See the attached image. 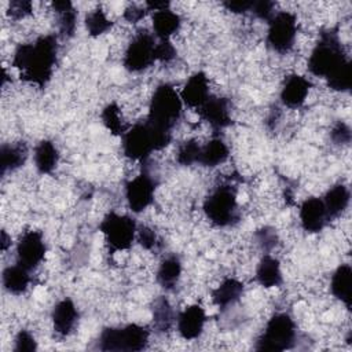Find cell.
Instances as JSON below:
<instances>
[{
	"label": "cell",
	"mask_w": 352,
	"mask_h": 352,
	"mask_svg": "<svg viewBox=\"0 0 352 352\" xmlns=\"http://www.w3.org/2000/svg\"><path fill=\"white\" fill-rule=\"evenodd\" d=\"M58 38L45 34L33 43L19 44L12 56V66L19 72L21 80L43 88L54 74Z\"/></svg>",
	"instance_id": "cell-1"
},
{
	"label": "cell",
	"mask_w": 352,
	"mask_h": 352,
	"mask_svg": "<svg viewBox=\"0 0 352 352\" xmlns=\"http://www.w3.org/2000/svg\"><path fill=\"white\" fill-rule=\"evenodd\" d=\"M122 151L133 161H146L153 151L162 150L172 140V132L151 125L147 120L125 131Z\"/></svg>",
	"instance_id": "cell-2"
},
{
	"label": "cell",
	"mask_w": 352,
	"mask_h": 352,
	"mask_svg": "<svg viewBox=\"0 0 352 352\" xmlns=\"http://www.w3.org/2000/svg\"><path fill=\"white\" fill-rule=\"evenodd\" d=\"M348 60L338 33L333 29H327L320 33L319 40L311 51L308 70L316 77L327 78Z\"/></svg>",
	"instance_id": "cell-3"
},
{
	"label": "cell",
	"mask_w": 352,
	"mask_h": 352,
	"mask_svg": "<svg viewBox=\"0 0 352 352\" xmlns=\"http://www.w3.org/2000/svg\"><path fill=\"white\" fill-rule=\"evenodd\" d=\"M183 102L180 94L170 84H160L150 100L147 121L161 129L170 131L182 117Z\"/></svg>",
	"instance_id": "cell-4"
},
{
	"label": "cell",
	"mask_w": 352,
	"mask_h": 352,
	"mask_svg": "<svg viewBox=\"0 0 352 352\" xmlns=\"http://www.w3.org/2000/svg\"><path fill=\"white\" fill-rule=\"evenodd\" d=\"M150 330L146 326L129 323L122 327H106L98 338L100 351H142L147 346Z\"/></svg>",
	"instance_id": "cell-5"
},
{
	"label": "cell",
	"mask_w": 352,
	"mask_h": 352,
	"mask_svg": "<svg viewBox=\"0 0 352 352\" xmlns=\"http://www.w3.org/2000/svg\"><path fill=\"white\" fill-rule=\"evenodd\" d=\"M204 213L216 227H227L238 220L236 192L231 184L217 186L204 201Z\"/></svg>",
	"instance_id": "cell-6"
},
{
	"label": "cell",
	"mask_w": 352,
	"mask_h": 352,
	"mask_svg": "<svg viewBox=\"0 0 352 352\" xmlns=\"http://www.w3.org/2000/svg\"><path fill=\"white\" fill-rule=\"evenodd\" d=\"M296 323L290 315L279 312L272 315L261 336L257 338L254 348L257 351L282 352L290 349L296 341Z\"/></svg>",
	"instance_id": "cell-7"
},
{
	"label": "cell",
	"mask_w": 352,
	"mask_h": 352,
	"mask_svg": "<svg viewBox=\"0 0 352 352\" xmlns=\"http://www.w3.org/2000/svg\"><path fill=\"white\" fill-rule=\"evenodd\" d=\"M99 231L103 234L104 242L111 252H122L132 246L138 227L131 216L110 212L100 221Z\"/></svg>",
	"instance_id": "cell-8"
},
{
	"label": "cell",
	"mask_w": 352,
	"mask_h": 352,
	"mask_svg": "<svg viewBox=\"0 0 352 352\" xmlns=\"http://www.w3.org/2000/svg\"><path fill=\"white\" fill-rule=\"evenodd\" d=\"M297 18L293 12L278 11L268 21L267 44L279 54L289 52L297 37Z\"/></svg>",
	"instance_id": "cell-9"
},
{
	"label": "cell",
	"mask_w": 352,
	"mask_h": 352,
	"mask_svg": "<svg viewBox=\"0 0 352 352\" xmlns=\"http://www.w3.org/2000/svg\"><path fill=\"white\" fill-rule=\"evenodd\" d=\"M155 40L147 30L138 32L128 44L124 55V67L132 73H139L150 67L154 59Z\"/></svg>",
	"instance_id": "cell-10"
},
{
	"label": "cell",
	"mask_w": 352,
	"mask_h": 352,
	"mask_svg": "<svg viewBox=\"0 0 352 352\" xmlns=\"http://www.w3.org/2000/svg\"><path fill=\"white\" fill-rule=\"evenodd\" d=\"M154 192L155 182L147 172H142L125 184V198L133 213H140L147 209L154 201Z\"/></svg>",
	"instance_id": "cell-11"
},
{
	"label": "cell",
	"mask_w": 352,
	"mask_h": 352,
	"mask_svg": "<svg viewBox=\"0 0 352 352\" xmlns=\"http://www.w3.org/2000/svg\"><path fill=\"white\" fill-rule=\"evenodd\" d=\"M47 248L40 231H26L16 243V261L29 271L37 268L44 260Z\"/></svg>",
	"instance_id": "cell-12"
},
{
	"label": "cell",
	"mask_w": 352,
	"mask_h": 352,
	"mask_svg": "<svg viewBox=\"0 0 352 352\" xmlns=\"http://www.w3.org/2000/svg\"><path fill=\"white\" fill-rule=\"evenodd\" d=\"M201 120L206 121L214 131H220L231 125L230 103L226 98L209 96V99L197 109Z\"/></svg>",
	"instance_id": "cell-13"
},
{
	"label": "cell",
	"mask_w": 352,
	"mask_h": 352,
	"mask_svg": "<svg viewBox=\"0 0 352 352\" xmlns=\"http://www.w3.org/2000/svg\"><path fill=\"white\" fill-rule=\"evenodd\" d=\"M298 216L302 230L311 234L322 231L329 221L323 201L318 197H311L302 201L300 205Z\"/></svg>",
	"instance_id": "cell-14"
},
{
	"label": "cell",
	"mask_w": 352,
	"mask_h": 352,
	"mask_svg": "<svg viewBox=\"0 0 352 352\" xmlns=\"http://www.w3.org/2000/svg\"><path fill=\"white\" fill-rule=\"evenodd\" d=\"M206 323V314L205 309L198 305L192 304L186 307L177 316V331L182 338L190 341L195 340L204 331V326Z\"/></svg>",
	"instance_id": "cell-15"
},
{
	"label": "cell",
	"mask_w": 352,
	"mask_h": 352,
	"mask_svg": "<svg viewBox=\"0 0 352 352\" xmlns=\"http://www.w3.org/2000/svg\"><path fill=\"white\" fill-rule=\"evenodd\" d=\"M312 82L300 74H290L280 88V102L289 109H298L304 104Z\"/></svg>",
	"instance_id": "cell-16"
},
{
	"label": "cell",
	"mask_w": 352,
	"mask_h": 352,
	"mask_svg": "<svg viewBox=\"0 0 352 352\" xmlns=\"http://www.w3.org/2000/svg\"><path fill=\"white\" fill-rule=\"evenodd\" d=\"M209 80L204 72H197L188 77L180 92L182 102L191 109H198L209 99Z\"/></svg>",
	"instance_id": "cell-17"
},
{
	"label": "cell",
	"mask_w": 352,
	"mask_h": 352,
	"mask_svg": "<svg viewBox=\"0 0 352 352\" xmlns=\"http://www.w3.org/2000/svg\"><path fill=\"white\" fill-rule=\"evenodd\" d=\"M51 319L54 331L62 337H66L74 330L77 324L78 309L70 298H63L54 305Z\"/></svg>",
	"instance_id": "cell-18"
},
{
	"label": "cell",
	"mask_w": 352,
	"mask_h": 352,
	"mask_svg": "<svg viewBox=\"0 0 352 352\" xmlns=\"http://www.w3.org/2000/svg\"><path fill=\"white\" fill-rule=\"evenodd\" d=\"M349 199H351V194L346 186L344 184H334L333 187H330L324 197L322 198L326 213L329 220L337 219L338 216H341L344 213V210L348 208L349 205Z\"/></svg>",
	"instance_id": "cell-19"
},
{
	"label": "cell",
	"mask_w": 352,
	"mask_h": 352,
	"mask_svg": "<svg viewBox=\"0 0 352 352\" xmlns=\"http://www.w3.org/2000/svg\"><path fill=\"white\" fill-rule=\"evenodd\" d=\"M243 293V283L235 278H226L221 283L213 289L212 301L221 309L235 304Z\"/></svg>",
	"instance_id": "cell-20"
},
{
	"label": "cell",
	"mask_w": 352,
	"mask_h": 352,
	"mask_svg": "<svg viewBox=\"0 0 352 352\" xmlns=\"http://www.w3.org/2000/svg\"><path fill=\"white\" fill-rule=\"evenodd\" d=\"M351 283H352V270L349 264H341L331 275L330 290L333 296L345 304L346 308H351Z\"/></svg>",
	"instance_id": "cell-21"
},
{
	"label": "cell",
	"mask_w": 352,
	"mask_h": 352,
	"mask_svg": "<svg viewBox=\"0 0 352 352\" xmlns=\"http://www.w3.org/2000/svg\"><path fill=\"white\" fill-rule=\"evenodd\" d=\"M33 161H34L36 170L40 175L51 173L58 166V161H59V153L56 146L47 139L38 142L37 146L34 147Z\"/></svg>",
	"instance_id": "cell-22"
},
{
	"label": "cell",
	"mask_w": 352,
	"mask_h": 352,
	"mask_svg": "<svg viewBox=\"0 0 352 352\" xmlns=\"http://www.w3.org/2000/svg\"><path fill=\"white\" fill-rule=\"evenodd\" d=\"M256 280L264 287L279 286L283 280L279 260L271 254H264L257 264Z\"/></svg>",
	"instance_id": "cell-23"
},
{
	"label": "cell",
	"mask_w": 352,
	"mask_h": 352,
	"mask_svg": "<svg viewBox=\"0 0 352 352\" xmlns=\"http://www.w3.org/2000/svg\"><path fill=\"white\" fill-rule=\"evenodd\" d=\"M230 155V148L226 142L220 138H213L204 146H201V153L198 164L208 168H214L227 161Z\"/></svg>",
	"instance_id": "cell-24"
},
{
	"label": "cell",
	"mask_w": 352,
	"mask_h": 352,
	"mask_svg": "<svg viewBox=\"0 0 352 352\" xmlns=\"http://www.w3.org/2000/svg\"><path fill=\"white\" fill-rule=\"evenodd\" d=\"M182 25V19L179 14L173 12L172 10H161L155 11L153 14V30L155 37L160 40H169L170 36H173Z\"/></svg>",
	"instance_id": "cell-25"
},
{
	"label": "cell",
	"mask_w": 352,
	"mask_h": 352,
	"mask_svg": "<svg viewBox=\"0 0 352 352\" xmlns=\"http://www.w3.org/2000/svg\"><path fill=\"white\" fill-rule=\"evenodd\" d=\"M1 282L4 289L11 293V294H22L29 283H30V275H29V270L22 267L21 264H15V265H8L3 270V275H1Z\"/></svg>",
	"instance_id": "cell-26"
},
{
	"label": "cell",
	"mask_w": 352,
	"mask_h": 352,
	"mask_svg": "<svg viewBox=\"0 0 352 352\" xmlns=\"http://www.w3.org/2000/svg\"><path fill=\"white\" fill-rule=\"evenodd\" d=\"M52 8L58 15V28L63 38L73 37L77 26V11L69 0H56L52 3Z\"/></svg>",
	"instance_id": "cell-27"
},
{
	"label": "cell",
	"mask_w": 352,
	"mask_h": 352,
	"mask_svg": "<svg viewBox=\"0 0 352 352\" xmlns=\"http://www.w3.org/2000/svg\"><path fill=\"white\" fill-rule=\"evenodd\" d=\"M28 157V148L23 143L3 144L0 148V173L4 176L21 168Z\"/></svg>",
	"instance_id": "cell-28"
},
{
	"label": "cell",
	"mask_w": 352,
	"mask_h": 352,
	"mask_svg": "<svg viewBox=\"0 0 352 352\" xmlns=\"http://www.w3.org/2000/svg\"><path fill=\"white\" fill-rule=\"evenodd\" d=\"M180 275H182V261L177 256L172 254L165 257L161 261L157 271V280L164 289L169 290L176 286V283L180 279Z\"/></svg>",
	"instance_id": "cell-29"
},
{
	"label": "cell",
	"mask_w": 352,
	"mask_h": 352,
	"mask_svg": "<svg viewBox=\"0 0 352 352\" xmlns=\"http://www.w3.org/2000/svg\"><path fill=\"white\" fill-rule=\"evenodd\" d=\"M100 118H102V122L103 125L110 131L111 135H116V136H122L126 131L125 125H124V121H122V114H121V110L118 107L117 103L111 102L109 104H106L102 110V114H100Z\"/></svg>",
	"instance_id": "cell-30"
},
{
	"label": "cell",
	"mask_w": 352,
	"mask_h": 352,
	"mask_svg": "<svg viewBox=\"0 0 352 352\" xmlns=\"http://www.w3.org/2000/svg\"><path fill=\"white\" fill-rule=\"evenodd\" d=\"M113 26V22L107 18L104 11L102 8H95L89 11L85 16V28L89 36L98 37L107 30H110Z\"/></svg>",
	"instance_id": "cell-31"
},
{
	"label": "cell",
	"mask_w": 352,
	"mask_h": 352,
	"mask_svg": "<svg viewBox=\"0 0 352 352\" xmlns=\"http://www.w3.org/2000/svg\"><path fill=\"white\" fill-rule=\"evenodd\" d=\"M154 327L158 331H166L173 323V311L166 298H158L153 308Z\"/></svg>",
	"instance_id": "cell-32"
},
{
	"label": "cell",
	"mask_w": 352,
	"mask_h": 352,
	"mask_svg": "<svg viewBox=\"0 0 352 352\" xmlns=\"http://www.w3.org/2000/svg\"><path fill=\"white\" fill-rule=\"evenodd\" d=\"M327 85L334 91H349L352 85V66L351 60L345 62L340 69H337L331 76L327 78Z\"/></svg>",
	"instance_id": "cell-33"
},
{
	"label": "cell",
	"mask_w": 352,
	"mask_h": 352,
	"mask_svg": "<svg viewBox=\"0 0 352 352\" xmlns=\"http://www.w3.org/2000/svg\"><path fill=\"white\" fill-rule=\"evenodd\" d=\"M199 153H201L199 142L195 139H188L180 144L176 153V161L183 166H191L194 164H198Z\"/></svg>",
	"instance_id": "cell-34"
},
{
	"label": "cell",
	"mask_w": 352,
	"mask_h": 352,
	"mask_svg": "<svg viewBox=\"0 0 352 352\" xmlns=\"http://www.w3.org/2000/svg\"><path fill=\"white\" fill-rule=\"evenodd\" d=\"M15 352H34L37 349V342L32 333L28 330H19L18 334L15 336Z\"/></svg>",
	"instance_id": "cell-35"
},
{
	"label": "cell",
	"mask_w": 352,
	"mask_h": 352,
	"mask_svg": "<svg viewBox=\"0 0 352 352\" xmlns=\"http://www.w3.org/2000/svg\"><path fill=\"white\" fill-rule=\"evenodd\" d=\"M176 58V48L169 40H160L155 44V51H154V59L158 62L168 63Z\"/></svg>",
	"instance_id": "cell-36"
},
{
	"label": "cell",
	"mask_w": 352,
	"mask_h": 352,
	"mask_svg": "<svg viewBox=\"0 0 352 352\" xmlns=\"http://www.w3.org/2000/svg\"><path fill=\"white\" fill-rule=\"evenodd\" d=\"M33 11V4L29 0H12L8 4V15L12 19H22L30 15Z\"/></svg>",
	"instance_id": "cell-37"
},
{
	"label": "cell",
	"mask_w": 352,
	"mask_h": 352,
	"mask_svg": "<svg viewBox=\"0 0 352 352\" xmlns=\"http://www.w3.org/2000/svg\"><path fill=\"white\" fill-rule=\"evenodd\" d=\"M136 239L139 242V245L146 249V250H151L157 246L158 243V238H157V234L154 232L153 228L147 227V226H143L138 230L136 232Z\"/></svg>",
	"instance_id": "cell-38"
},
{
	"label": "cell",
	"mask_w": 352,
	"mask_h": 352,
	"mask_svg": "<svg viewBox=\"0 0 352 352\" xmlns=\"http://www.w3.org/2000/svg\"><path fill=\"white\" fill-rule=\"evenodd\" d=\"M274 1H270V0H257V1H253V6H252V10L250 12L258 18V19H263V21H270L272 18V15L275 14L274 11Z\"/></svg>",
	"instance_id": "cell-39"
},
{
	"label": "cell",
	"mask_w": 352,
	"mask_h": 352,
	"mask_svg": "<svg viewBox=\"0 0 352 352\" xmlns=\"http://www.w3.org/2000/svg\"><path fill=\"white\" fill-rule=\"evenodd\" d=\"M256 239L260 245V248L265 252H270L278 242V236H276V232L270 228V227H264L261 230H258L256 232Z\"/></svg>",
	"instance_id": "cell-40"
},
{
	"label": "cell",
	"mask_w": 352,
	"mask_h": 352,
	"mask_svg": "<svg viewBox=\"0 0 352 352\" xmlns=\"http://www.w3.org/2000/svg\"><path fill=\"white\" fill-rule=\"evenodd\" d=\"M330 138L336 144H346L351 142V129L346 124L338 121L331 132H330Z\"/></svg>",
	"instance_id": "cell-41"
},
{
	"label": "cell",
	"mask_w": 352,
	"mask_h": 352,
	"mask_svg": "<svg viewBox=\"0 0 352 352\" xmlns=\"http://www.w3.org/2000/svg\"><path fill=\"white\" fill-rule=\"evenodd\" d=\"M223 6L227 8V11H231L234 14H246L250 12L253 0H235V1H223Z\"/></svg>",
	"instance_id": "cell-42"
},
{
	"label": "cell",
	"mask_w": 352,
	"mask_h": 352,
	"mask_svg": "<svg viewBox=\"0 0 352 352\" xmlns=\"http://www.w3.org/2000/svg\"><path fill=\"white\" fill-rule=\"evenodd\" d=\"M146 12H147L146 7L143 8V7H138V6H129L124 11V18L131 23H138L139 21H142L144 18Z\"/></svg>",
	"instance_id": "cell-43"
},
{
	"label": "cell",
	"mask_w": 352,
	"mask_h": 352,
	"mask_svg": "<svg viewBox=\"0 0 352 352\" xmlns=\"http://www.w3.org/2000/svg\"><path fill=\"white\" fill-rule=\"evenodd\" d=\"M144 7L147 11H161V10H166L169 8V1H160V0H151V1H146Z\"/></svg>",
	"instance_id": "cell-44"
},
{
	"label": "cell",
	"mask_w": 352,
	"mask_h": 352,
	"mask_svg": "<svg viewBox=\"0 0 352 352\" xmlns=\"http://www.w3.org/2000/svg\"><path fill=\"white\" fill-rule=\"evenodd\" d=\"M1 250L4 252V250H7V248L11 245V239L8 238V235H7V232L3 230L1 231Z\"/></svg>",
	"instance_id": "cell-45"
}]
</instances>
